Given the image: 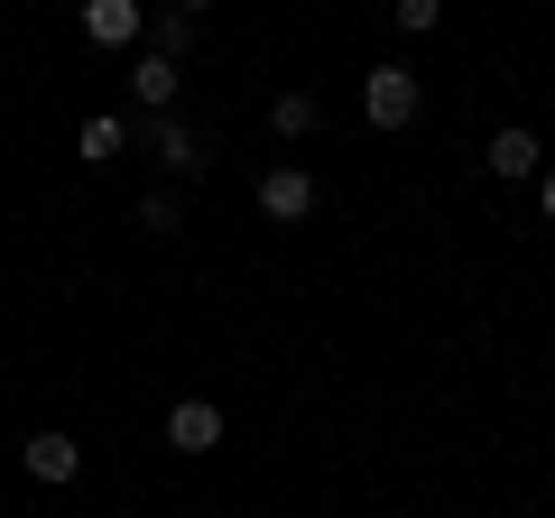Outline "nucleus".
<instances>
[{
	"label": "nucleus",
	"mask_w": 555,
	"mask_h": 518,
	"mask_svg": "<svg viewBox=\"0 0 555 518\" xmlns=\"http://www.w3.org/2000/svg\"><path fill=\"white\" fill-rule=\"evenodd\" d=\"M361 112H371L379 130H408V120H416V75H408V65H371V83H361Z\"/></svg>",
	"instance_id": "1"
},
{
	"label": "nucleus",
	"mask_w": 555,
	"mask_h": 518,
	"mask_svg": "<svg viewBox=\"0 0 555 518\" xmlns=\"http://www.w3.org/2000/svg\"><path fill=\"white\" fill-rule=\"evenodd\" d=\"M259 213L269 222H306L315 213V177H306V167H269V177H259Z\"/></svg>",
	"instance_id": "2"
},
{
	"label": "nucleus",
	"mask_w": 555,
	"mask_h": 518,
	"mask_svg": "<svg viewBox=\"0 0 555 518\" xmlns=\"http://www.w3.org/2000/svg\"><path fill=\"white\" fill-rule=\"evenodd\" d=\"M139 28H149L139 0H83V38H93V47H130Z\"/></svg>",
	"instance_id": "3"
},
{
	"label": "nucleus",
	"mask_w": 555,
	"mask_h": 518,
	"mask_svg": "<svg viewBox=\"0 0 555 518\" xmlns=\"http://www.w3.org/2000/svg\"><path fill=\"white\" fill-rule=\"evenodd\" d=\"M149 148H158V167H167V177H195V167H204V140L185 130L177 112H158V120H149Z\"/></svg>",
	"instance_id": "4"
},
{
	"label": "nucleus",
	"mask_w": 555,
	"mask_h": 518,
	"mask_svg": "<svg viewBox=\"0 0 555 518\" xmlns=\"http://www.w3.org/2000/svg\"><path fill=\"white\" fill-rule=\"evenodd\" d=\"M167 444H177V454H214V444H222V407L214 399H185L177 417H167Z\"/></svg>",
	"instance_id": "5"
},
{
	"label": "nucleus",
	"mask_w": 555,
	"mask_h": 518,
	"mask_svg": "<svg viewBox=\"0 0 555 518\" xmlns=\"http://www.w3.org/2000/svg\"><path fill=\"white\" fill-rule=\"evenodd\" d=\"M20 463H28L38 481H75V472H83V444H75V436H28Z\"/></svg>",
	"instance_id": "6"
},
{
	"label": "nucleus",
	"mask_w": 555,
	"mask_h": 518,
	"mask_svg": "<svg viewBox=\"0 0 555 518\" xmlns=\"http://www.w3.org/2000/svg\"><path fill=\"white\" fill-rule=\"evenodd\" d=\"M177 83H185V65H177V56H139V75H130V93L149 102V112H167V102H177Z\"/></svg>",
	"instance_id": "7"
},
{
	"label": "nucleus",
	"mask_w": 555,
	"mask_h": 518,
	"mask_svg": "<svg viewBox=\"0 0 555 518\" xmlns=\"http://www.w3.org/2000/svg\"><path fill=\"white\" fill-rule=\"evenodd\" d=\"M120 148H130V130H120L112 112H93V120H83V140H75V158H83V167H112Z\"/></svg>",
	"instance_id": "8"
},
{
	"label": "nucleus",
	"mask_w": 555,
	"mask_h": 518,
	"mask_svg": "<svg viewBox=\"0 0 555 518\" xmlns=\"http://www.w3.org/2000/svg\"><path fill=\"white\" fill-rule=\"evenodd\" d=\"M537 158H546L537 130H500V140H491V177H537Z\"/></svg>",
	"instance_id": "9"
},
{
	"label": "nucleus",
	"mask_w": 555,
	"mask_h": 518,
	"mask_svg": "<svg viewBox=\"0 0 555 518\" xmlns=\"http://www.w3.org/2000/svg\"><path fill=\"white\" fill-rule=\"evenodd\" d=\"M195 38H204V10H167L158 20V56H185Z\"/></svg>",
	"instance_id": "10"
},
{
	"label": "nucleus",
	"mask_w": 555,
	"mask_h": 518,
	"mask_svg": "<svg viewBox=\"0 0 555 518\" xmlns=\"http://www.w3.org/2000/svg\"><path fill=\"white\" fill-rule=\"evenodd\" d=\"M306 130H315V102H306V93H278V140H306Z\"/></svg>",
	"instance_id": "11"
},
{
	"label": "nucleus",
	"mask_w": 555,
	"mask_h": 518,
	"mask_svg": "<svg viewBox=\"0 0 555 518\" xmlns=\"http://www.w3.org/2000/svg\"><path fill=\"white\" fill-rule=\"evenodd\" d=\"M436 20H444L436 0H398V28H408V38H426V28H436Z\"/></svg>",
	"instance_id": "12"
},
{
	"label": "nucleus",
	"mask_w": 555,
	"mask_h": 518,
	"mask_svg": "<svg viewBox=\"0 0 555 518\" xmlns=\"http://www.w3.org/2000/svg\"><path fill=\"white\" fill-rule=\"evenodd\" d=\"M537 204H546V222H555V167H546V185H537Z\"/></svg>",
	"instance_id": "13"
}]
</instances>
